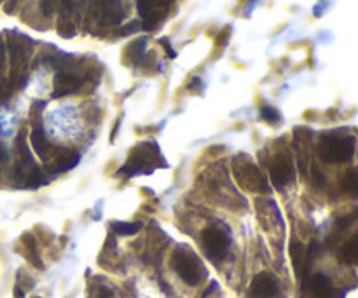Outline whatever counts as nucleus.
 Masks as SVG:
<instances>
[{
  "instance_id": "nucleus-15",
  "label": "nucleus",
  "mask_w": 358,
  "mask_h": 298,
  "mask_svg": "<svg viewBox=\"0 0 358 298\" xmlns=\"http://www.w3.org/2000/svg\"><path fill=\"white\" fill-rule=\"evenodd\" d=\"M79 159H81L79 153H75V152L65 153V156H61L60 162H58V169H60V171H68V169L75 168V164L79 162Z\"/></svg>"
},
{
  "instance_id": "nucleus-17",
  "label": "nucleus",
  "mask_w": 358,
  "mask_h": 298,
  "mask_svg": "<svg viewBox=\"0 0 358 298\" xmlns=\"http://www.w3.org/2000/svg\"><path fill=\"white\" fill-rule=\"evenodd\" d=\"M97 298H114V291L107 286H101L98 288Z\"/></svg>"
},
{
  "instance_id": "nucleus-18",
  "label": "nucleus",
  "mask_w": 358,
  "mask_h": 298,
  "mask_svg": "<svg viewBox=\"0 0 358 298\" xmlns=\"http://www.w3.org/2000/svg\"><path fill=\"white\" fill-rule=\"evenodd\" d=\"M161 45H164V49H166V51H168V54H170V58H175L177 56V52L173 51L172 49V45H170V42L166 41V39H161Z\"/></svg>"
},
{
  "instance_id": "nucleus-10",
  "label": "nucleus",
  "mask_w": 358,
  "mask_h": 298,
  "mask_svg": "<svg viewBox=\"0 0 358 298\" xmlns=\"http://www.w3.org/2000/svg\"><path fill=\"white\" fill-rule=\"evenodd\" d=\"M337 260L344 265H355L358 262V235H351L337 251Z\"/></svg>"
},
{
  "instance_id": "nucleus-13",
  "label": "nucleus",
  "mask_w": 358,
  "mask_h": 298,
  "mask_svg": "<svg viewBox=\"0 0 358 298\" xmlns=\"http://www.w3.org/2000/svg\"><path fill=\"white\" fill-rule=\"evenodd\" d=\"M343 191L348 192V194H351V195H355L358 192V175H357V169L355 168H350L346 173H344Z\"/></svg>"
},
{
  "instance_id": "nucleus-8",
  "label": "nucleus",
  "mask_w": 358,
  "mask_h": 298,
  "mask_svg": "<svg viewBox=\"0 0 358 298\" xmlns=\"http://www.w3.org/2000/svg\"><path fill=\"white\" fill-rule=\"evenodd\" d=\"M308 291V297L310 298H332L334 297V288L330 279L324 274H315L310 279L304 283Z\"/></svg>"
},
{
  "instance_id": "nucleus-7",
  "label": "nucleus",
  "mask_w": 358,
  "mask_h": 298,
  "mask_svg": "<svg viewBox=\"0 0 358 298\" xmlns=\"http://www.w3.org/2000/svg\"><path fill=\"white\" fill-rule=\"evenodd\" d=\"M278 293L277 277L269 273H261L254 277L248 297L250 298H272Z\"/></svg>"
},
{
  "instance_id": "nucleus-6",
  "label": "nucleus",
  "mask_w": 358,
  "mask_h": 298,
  "mask_svg": "<svg viewBox=\"0 0 358 298\" xmlns=\"http://www.w3.org/2000/svg\"><path fill=\"white\" fill-rule=\"evenodd\" d=\"M294 175L295 169L292 157L285 152L278 153L271 164V180L275 183V187L277 189H284L285 185H288L294 180Z\"/></svg>"
},
{
  "instance_id": "nucleus-9",
  "label": "nucleus",
  "mask_w": 358,
  "mask_h": 298,
  "mask_svg": "<svg viewBox=\"0 0 358 298\" xmlns=\"http://www.w3.org/2000/svg\"><path fill=\"white\" fill-rule=\"evenodd\" d=\"M81 87V78L75 77L74 74H58L54 77V93L52 98L67 96V94L75 93Z\"/></svg>"
},
{
  "instance_id": "nucleus-12",
  "label": "nucleus",
  "mask_w": 358,
  "mask_h": 298,
  "mask_svg": "<svg viewBox=\"0 0 358 298\" xmlns=\"http://www.w3.org/2000/svg\"><path fill=\"white\" fill-rule=\"evenodd\" d=\"M21 241H23V246H25V250H26V253H25L26 258H28V260L32 262V265H34V267H37V268H44V265H42L41 258H39L37 242H35L34 235H32V234H25L21 237Z\"/></svg>"
},
{
  "instance_id": "nucleus-16",
  "label": "nucleus",
  "mask_w": 358,
  "mask_h": 298,
  "mask_svg": "<svg viewBox=\"0 0 358 298\" xmlns=\"http://www.w3.org/2000/svg\"><path fill=\"white\" fill-rule=\"evenodd\" d=\"M261 117L264 120H268V123H278V120H280V114H278V110L271 107H262Z\"/></svg>"
},
{
  "instance_id": "nucleus-1",
  "label": "nucleus",
  "mask_w": 358,
  "mask_h": 298,
  "mask_svg": "<svg viewBox=\"0 0 358 298\" xmlns=\"http://www.w3.org/2000/svg\"><path fill=\"white\" fill-rule=\"evenodd\" d=\"M172 267L179 274L180 279L189 286H198L206 277V268L198 255L189 250H183V248H179L172 255Z\"/></svg>"
},
{
  "instance_id": "nucleus-5",
  "label": "nucleus",
  "mask_w": 358,
  "mask_h": 298,
  "mask_svg": "<svg viewBox=\"0 0 358 298\" xmlns=\"http://www.w3.org/2000/svg\"><path fill=\"white\" fill-rule=\"evenodd\" d=\"M236 173V178H238L239 185H243L245 189L252 192H269V185L266 182L264 175L259 171V168L252 162L246 160L245 164L241 166H236L235 169Z\"/></svg>"
},
{
  "instance_id": "nucleus-21",
  "label": "nucleus",
  "mask_w": 358,
  "mask_h": 298,
  "mask_svg": "<svg viewBox=\"0 0 358 298\" xmlns=\"http://www.w3.org/2000/svg\"><path fill=\"white\" fill-rule=\"evenodd\" d=\"M6 63V52H4V45L0 44V68L4 67Z\"/></svg>"
},
{
  "instance_id": "nucleus-2",
  "label": "nucleus",
  "mask_w": 358,
  "mask_h": 298,
  "mask_svg": "<svg viewBox=\"0 0 358 298\" xmlns=\"http://www.w3.org/2000/svg\"><path fill=\"white\" fill-rule=\"evenodd\" d=\"M154 143H142L131 152L130 160L123 166L119 173H128V176L139 175V173H147L149 168H166V162L163 160L159 153V147H154Z\"/></svg>"
},
{
  "instance_id": "nucleus-11",
  "label": "nucleus",
  "mask_w": 358,
  "mask_h": 298,
  "mask_svg": "<svg viewBox=\"0 0 358 298\" xmlns=\"http://www.w3.org/2000/svg\"><path fill=\"white\" fill-rule=\"evenodd\" d=\"M30 142H32V147H34L35 152L39 153V157L41 159H46L48 157V150H49V143H48V138H46L44 131H42V127H34V131H32L30 134Z\"/></svg>"
},
{
  "instance_id": "nucleus-14",
  "label": "nucleus",
  "mask_w": 358,
  "mask_h": 298,
  "mask_svg": "<svg viewBox=\"0 0 358 298\" xmlns=\"http://www.w3.org/2000/svg\"><path fill=\"white\" fill-rule=\"evenodd\" d=\"M142 228V224L140 222H135V224H128V222H114L112 224V231L116 232L117 235H133Z\"/></svg>"
},
{
  "instance_id": "nucleus-20",
  "label": "nucleus",
  "mask_w": 358,
  "mask_h": 298,
  "mask_svg": "<svg viewBox=\"0 0 358 298\" xmlns=\"http://www.w3.org/2000/svg\"><path fill=\"white\" fill-rule=\"evenodd\" d=\"M14 297L16 298H25V290H21V286H19V284H16V288H14Z\"/></svg>"
},
{
  "instance_id": "nucleus-19",
  "label": "nucleus",
  "mask_w": 358,
  "mask_h": 298,
  "mask_svg": "<svg viewBox=\"0 0 358 298\" xmlns=\"http://www.w3.org/2000/svg\"><path fill=\"white\" fill-rule=\"evenodd\" d=\"M6 159H8V150H6L4 143L0 142V164H2Z\"/></svg>"
},
{
  "instance_id": "nucleus-4",
  "label": "nucleus",
  "mask_w": 358,
  "mask_h": 298,
  "mask_svg": "<svg viewBox=\"0 0 358 298\" xmlns=\"http://www.w3.org/2000/svg\"><path fill=\"white\" fill-rule=\"evenodd\" d=\"M201 242L206 257H208L212 262H222L226 257H228L231 241H229V235L226 234L222 228L219 227L205 228L201 235Z\"/></svg>"
},
{
  "instance_id": "nucleus-3",
  "label": "nucleus",
  "mask_w": 358,
  "mask_h": 298,
  "mask_svg": "<svg viewBox=\"0 0 358 298\" xmlns=\"http://www.w3.org/2000/svg\"><path fill=\"white\" fill-rule=\"evenodd\" d=\"M355 149H357V138L355 136H327L318 145V156L325 162H348L353 157Z\"/></svg>"
}]
</instances>
